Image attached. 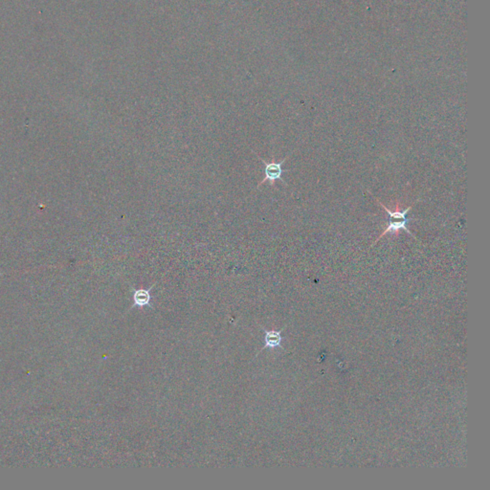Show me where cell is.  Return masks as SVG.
Returning a JSON list of instances; mask_svg holds the SVG:
<instances>
[{
    "label": "cell",
    "mask_w": 490,
    "mask_h": 490,
    "mask_svg": "<svg viewBox=\"0 0 490 490\" xmlns=\"http://www.w3.org/2000/svg\"><path fill=\"white\" fill-rule=\"evenodd\" d=\"M378 203H379L380 206H382L383 209H385V211L387 212L389 217H390V220H389L388 225L386 227V229H385V230L382 232V234L374 241V242L372 244V247H373V245H375V243H377V242H379V240L382 239L383 237H385L386 235L396 234V233H398L400 230L406 231L410 236H412V237L415 238V236L412 234L411 231L407 228V224H408L410 220L406 219V215H407V214L409 212L410 210L412 209L411 206L408 207L407 209L403 210V211H399V210L397 209L396 211L393 212V211L389 210L388 208H387L385 205H383V203H381L380 201H378Z\"/></svg>",
    "instance_id": "6da1fadb"
},
{
    "label": "cell",
    "mask_w": 490,
    "mask_h": 490,
    "mask_svg": "<svg viewBox=\"0 0 490 490\" xmlns=\"http://www.w3.org/2000/svg\"><path fill=\"white\" fill-rule=\"evenodd\" d=\"M283 331L284 329H281V330L264 329V346L261 351H264V349H275V348L281 347V343L283 341V337H282Z\"/></svg>",
    "instance_id": "277c9868"
},
{
    "label": "cell",
    "mask_w": 490,
    "mask_h": 490,
    "mask_svg": "<svg viewBox=\"0 0 490 490\" xmlns=\"http://www.w3.org/2000/svg\"><path fill=\"white\" fill-rule=\"evenodd\" d=\"M154 286H151L150 288H139V289H134L133 290V307H146L150 306L151 300H152V295H151V290L154 288Z\"/></svg>",
    "instance_id": "3957f363"
},
{
    "label": "cell",
    "mask_w": 490,
    "mask_h": 490,
    "mask_svg": "<svg viewBox=\"0 0 490 490\" xmlns=\"http://www.w3.org/2000/svg\"><path fill=\"white\" fill-rule=\"evenodd\" d=\"M253 153H255V152H253ZM255 154H256V153H255ZM257 155H258V154H257ZM258 156H259V155H258ZM259 158H260L261 161L264 163V175H265V176H264V180H263L262 182H260V183L258 184L257 188H260L263 184L267 182V181L270 183L271 186H274L275 182H276L277 180H280V181H282V182L285 183V181H284V179H283V174H284L285 172H287V171H284V169H283V165H284V163L287 160V157H286L284 160H282V161L280 162H266L265 160H264L262 157H260V156H259Z\"/></svg>",
    "instance_id": "7a4b0ae2"
}]
</instances>
